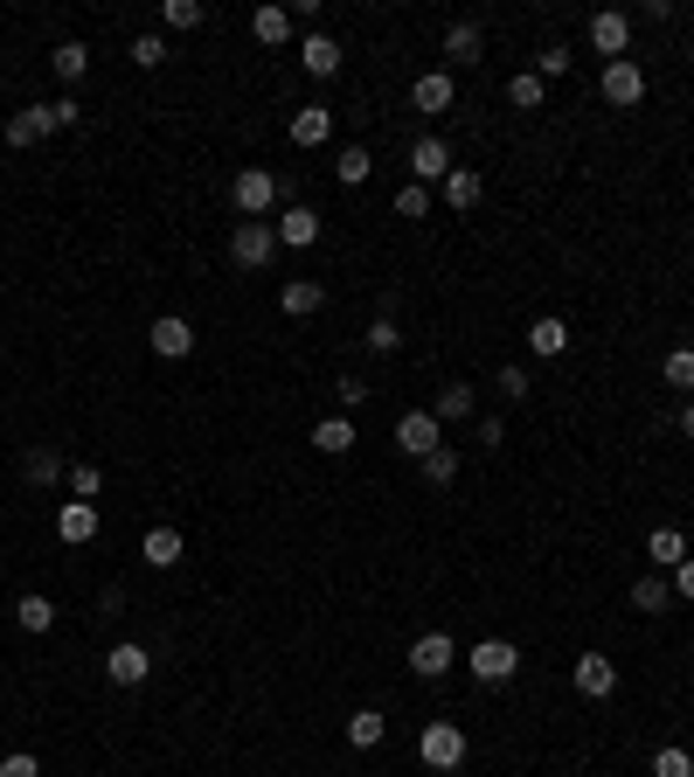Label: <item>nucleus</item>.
Wrapping results in <instances>:
<instances>
[{
	"mask_svg": "<svg viewBox=\"0 0 694 777\" xmlns=\"http://www.w3.org/2000/svg\"><path fill=\"white\" fill-rule=\"evenodd\" d=\"M229 201H237V222H265L278 209V174L271 167H237L229 180Z\"/></svg>",
	"mask_w": 694,
	"mask_h": 777,
	"instance_id": "f257e3e1",
	"label": "nucleus"
},
{
	"mask_svg": "<svg viewBox=\"0 0 694 777\" xmlns=\"http://www.w3.org/2000/svg\"><path fill=\"white\" fill-rule=\"evenodd\" d=\"M466 673L479 687H507L514 673H521V653H514V639H479L473 653H466Z\"/></svg>",
	"mask_w": 694,
	"mask_h": 777,
	"instance_id": "f03ea898",
	"label": "nucleus"
},
{
	"mask_svg": "<svg viewBox=\"0 0 694 777\" xmlns=\"http://www.w3.org/2000/svg\"><path fill=\"white\" fill-rule=\"evenodd\" d=\"M271 257H278V229L271 222H237L229 229V265L237 271H265Z\"/></svg>",
	"mask_w": 694,
	"mask_h": 777,
	"instance_id": "7ed1b4c3",
	"label": "nucleus"
},
{
	"mask_svg": "<svg viewBox=\"0 0 694 777\" xmlns=\"http://www.w3.org/2000/svg\"><path fill=\"white\" fill-rule=\"evenodd\" d=\"M466 729H458V722H431V729L417 736V757H424V770H458L466 764Z\"/></svg>",
	"mask_w": 694,
	"mask_h": 777,
	"instance_id": "20e7f679",
	"label": "nucleus"
},
{
	"mask_svg": "<svg viewBox=\"0 0 694 777\" xmlns=\"http://www.w3.org/2000/svg\"><path fill=\"white\" fill-rule=\"evenodd\" d=\"M438 445H445V424L431 417V410H403V417H396V452H403V458L424 465Z\"/></svg>",
	"mask_w": 694,
	"mask_h": 777,
	"instance_id": "39448f33",
	"label": "nucleus"
},
{
	"mask_svg": "<svg viewBox=\"0 0 694 777\" xmlns=\"http://www.w3.org/2000/svg\"><path fill=\"white\" fill-rule=\"evenodd\" d=\"M452 666H458V639L452 632H424L417 645H410V673H417V681H445Z\"/></svg>",
	"mask_w": 694,
	"mask_h": 777,
	"instance_id": "423d86ee",
	"label": "nucleus"
},
{
	"mask_svg": "<svg viewBox=\"0 0 694 777\" xmlns=\"http://www.w3.org/2000/svg\"><path fill=\"white\" fill-rule=\"evenodd\" d=\"M590 49H598L604 63H619L632 49V14L625 8H598V14H590Z\"/></svg>",
	"mask_w": 694,
	"mask_h": 777,
	"instance_id": "0eeeda50",
	"label": "nucleus"
},
{
	"mask_svg": "<svg viewBox=\"0 0 694 777\" xmlns=\"http://www.w3.org/2000/svg\"><path fill=\"white\" fill-rule=\"evenodd\" d=\"M598 91H604V97H611V105H619V112H632L639 97H646V70H639L632 56H619V63H604Z\"/></svg>",
	"mask_w": 694,
	"mask_h": 777,
	"instance_id": "6e6552de",
	"label": "nucleus"
},
{
	"mask_svg": "<svg viewBox=\"0 0 694 777\" xmlns=\"http://www.w3.org/2000/svg\"><path fill=\"white\" fill-rule=\"evenodd\" d=\"M146 673H153V653H146L139 639H118L112 653H105V681H112V687H139Z\"/></svg>",
	"mask_w": 694,
	"mask_h": 777,
	"instance_id": "1a4fd4ad",
	"label": "nucleus"
},
{
	"mask_svg": "<svg viewBox=\"0 0 694 777\" xmlns=\"http://www.w3.org/2000/svg\"><path fill=\"white\" fill-rule=\"evenodd\" d=\"M458 160H452V146L438 139V133H424L417 146H410V180H417V188H431V180H445Z\"/></svg>",
	"mask_w": 694,
	"mask_h": 777,
	"instance_id": "9d476101",
	"label": "nucleus"
},
{
	"mask_svg": "<svg viewBox=\"0 0 694 777\" xmlns=\"http://www.w3.org/2000/svg\"><path fill=\"white\" fill-rule=\"evenodd\" d=\"M146 341H153V354H160V361H188L195 354V327L182 313H160V320L146 327Z\"/></svg>",
	"mask_w": 694,
	"mask_h": 777,
	"instance_id": "9b49d317",
	"label": "nucleus"
},
{
	"mask_svg": "<svg viewBox=\"0 0 694 777\" xmlns=\"http://www.w3.org/2000/svg\"><path fill=\"white\" fill-rule=\"evenodd\" d=\"M320 305H327L320 278H286V284H278V313H286V320H313Z\"/></svg>",
	"mask_w": 694,
	"mask_h": 777,
	"instance_id": "f8f14e48",
	"label": "nucleus"
},
{
	"mask_svg": "<svg viewBox=\"0 0 694 777\" xmlns=\"http://www.w3.org/2000/svg\"><path fill=\"white\" fill-rule=\"evenodd\" d=\"M570 681H577V694H583V702H604V694L619 687V666H611L604 653H583V660L570 666Z\"/></svg>",
	"mask_w": 694,
	"mask_h": 777,
	"instance_id": "ddd939ff",
	"label": "nucleus"
},
{
	"mask_svg": "<svg viewBox=\"0 0 694 777\" xmlns=\"http://www.w3.org/2000/svg\"><path fill=\"white\" fill-rule=\"evenodd\" d=\"M271 229H278V244H286V250H313V244H320V209H305V201H292V209L278 216Z\"/></svg>",
	"mask_w": 694,
	"mask_h": 777,
	"instance_id": "4468645a",
	"label": "nucleus"
},
{
	"mask_svg": "<svg viewBox=\"0 0 694 777\" xmlns=\"http://www.w3.org/2000/svg\"><path fill=\"white\" fill-rule=\"evenodd\" d=\"M452 97H458V84H452V76H445V70H424V76H417V84H410V105H417L424 118H438V112H452Z\"/></svg>",
	"mask_w": 694,
	"mask_h": 777,
	"instance_id": "2eb2a0df",
	"label": "nucleus"
},
{
	"mask_svg": "<svg viewBox=\"0 0 694 777\" xmlns=\"http://www.w3.org/2000/svg\"><path fill=\"white\" fill-rule=\"evenodd\" d=\"M56 535L70 541V549L97 541V500H63V507H56Z\"/></svg>",
	"mask_w": 694,
	"mask_h": 777,
	"instance_id": "dca6fc26",
	"label": "nucleus"
},
{
	"mask_svg": "<svg viewBox=\"0 0 694 777\" xmlns=\"http://www.w3.org/2000/svg\"><path fill=\"white\" fill-rule=\"evenodd\" d=\"M438 195H445V209H452V216H466V209H479L486 180H479V167H452V174L438 180Z\"/></svg>",
	"mask_w": 694,
	"mask_h": 777,
	"instance_id": "f3484780",
	"label": "nucleus"
},
{
	"mask_svg": "<svg viewBox=\"0 0 694 777\" xmlns=\"http://www.w3.org/2000/svg\"><path fill=\"white\" fill-rule=\"evenodd\" d=\"M646 562L660 569V577H674V569L687 562V535H681V528H653V535H646Z\"/></svg>",
	"mask_w": 694,
	"mask_h": 777,
	"instance_id": "a211bd4d",
	"label": "nucleus"
},
{
	"mask_svg": "<svg viewBox=\"0 0 694 777\" xmlns=\"http://www.w3.org/2000/svg\"><path fill=\"white\" fill-rule=\"evenodd\" d=\"M139 556H146V569H182V528H146V541H139Z\"/></svg>",
	"mask_w": 694,
	"mask_h": 777,
	"instance_id": "6ab92c4d",
	"label": "nucleus"
},
{
	"mask_svg": "<svg viewBox=\"0 0 694 777\" xmlns=\"http://www.w3.org/2000/svg\"><path fill=\"white\" fill-rule=\"evenodd\" d=\"M299 70L305 76H341V42H333V35H305L299 42Z\"/></svg>",
	"mask_w": 694,
	"mask_h": 777,
	"instance_id": "aec40b11",
	"label": "nucleus"
},
{
	"mask_svg": "<svg viewBox=\"0 0 694 777\" xmlns=\"http://www.w3.org/2000/svg\"><path fill=\"white\" fill-rule=\"evenodd\" d=\"M21 479H29V486H56V479H70V465H63L56 445H29V458H21Z\"/></svg>",
	"mask_w": 694,
	"mask_h": 777,
	"instance_id": "412c9836",
	"label": "nucleus"
},
{
	"mask_svg": "<svg viewBox=\"0 0 694 777\" xmlns=\"http://www.w3.org/2000/svg\"><path fill=\"white\" fill-rule=\"evenodd\" d=\"M333 139V112L327 105H299L292 112V146H327Z\"/></svg>",
	"mask_w": 694,
	"mask_h": 777,
	"instance_id": "4be33fe9",
	"label": "nucleus"
},
{
	"mask_svg": "<svg viewBox=\"0 0 694 777\" xmlns=\"http://www.w3.org/2000/svg\"><path fill=\"white\" fill-rule=\"evenodd\" d=\"M445 56L452 63H479L486 56V29H479V21H452V29H445Z\"/></svg>",
	"mask_w": 694,
	"mask_h": 777,
	"instance_id": "5701e85b",
	"label": "nucleus"
},
{
	"mask_svg": "<svg viewBox=\"0 0 694 777\" xmlns=\"http://www.w3.org/2000/svg\"><path fill=\"white\" fill-rule=\"evenodd\" d=\"M528 348L542 354V361H556V354H570V320H556V313H542L528 327Z\"/></svg>",
	"mask_w": 694,
	"mask_h": 777,
	"instance_id": "b1692460",
	"label": "nucleus"
},
{
	"mask_svg": "<svg viewBox=\"0 0 694 777\" xmlns=\"http://www.w3.org/2000/svg\"><path fill=\"white\" fill-rule=\"evenodd\" d=\"M666 604H674V583L660 577V569H646V577L632 583V611H646V618H660Z\"/></svg>",
	"mask_w": 694,
	"mask_h": 777,
	"instance_id": "393cba45",
	"label": "nucleus"
},
{
	"mask_svg": "<svg viewBox=\"0 0 694 777\" xmlns=\"http://www.w3.org/2000/svg\"><path fill=\"white\" fill-rule=\"evenodd\" d=\"M473 403H479V396H473L466 382H445V388H438V403H431V417H438V424H466V417H473Z\"/></svg>",
	"mask_w": 694,
	"mask_h": 777,
	"instance_id": "a878e982",
	"label": "nucleus"
},
{
	"mask_svg": "<svg viewBox=\"0 0 694 777\" xmlns=\"http://www.w3.org/2000/svg\"><path fill=\"white\" fill-rule=\"evenodd\" d=\"M369 174H375V153H369V146H341L333 180H341V188H369Z\"/></svg>",
	"mask_w": 694,
	"mask_h": 777,
	"instance_id": "bb28decb",
	"label": "nucleus"
},
{
	"mask_svg": "<svg viewBox=\"0 0 694 777\" xmlns=\"http://www.w3.org/2000/svg\"><path fill=\"white\" fill-rule=\"evenodd\" d=\"M42 139H49V112H42V105H29V112L8 118V146H14V153H21V146H42Z\"/></svg>",
	"mask_w": 694,
	"mask_h": 777,
	"instance_id": "cd10ccee",
	"label": "nucleus"
},
{
	"mask_svg": "<svg viewBox=\"0 0 694 777\" xmlns=\"http://www.w3.org/2000/svg\"><path fill=\"white\" fill-rule=\"evenodd\" d=\"M542 97H549V84H542L535 70H514V76H507V105H514V112H542Z\"/></svg>",
	"mask_w": 694,
	"mask_h": 777,
	"instance_id": "c85d7f7f",
	"label": "nucleus"
},
{
	"mask_svg": "<svg viewBox=\"0 0 694 777\" xmlns=\"http://www.w3.org/2000/svg\"><path fill=\"white\" fill-rule=\"evenodd\" d=\"M313 445H320L327 458L354 452V445H362V437H354V417H327V424H313Z\"/></svg>",
	"mask_w": 694,
	"mask_h": 777,
	"instance_id": "c756f323",
	"label": "nucleus"
},
{
	"mask_svg": "<svg viewBox=\"0 0 694 777\" xmlns=\"http://www.w3.org/2000/svg\"><path fill=\"white\" fill-rule=\"evenodd\" d=\"M250 35L265 42V49H278V42H292V14L286 8H257L250 14Z\"/></svg>",
	"mask_w": 694,
	"mask_h": 777,
	"instance_id": "7c9ffc66",
	"label": "nucleus"
},
{
	"mask_svg": "<svg viewBox=\"0 0 694 777\" xmlns=\"http://www.w3.org/2000/svg\"><path fill=\"white\" fill-rule=\"evenodd\" d=\"M14 625L21 632H49V625H56V604H49L42 590H29V598H14Z\"/></svg>",
	"mask_w": 694,
	"mask_h": 777,
	"instance_id": "2f4dec72",
	"label": "nucleus"
},
{
	"mask_svg": "<svg viewBox=\"0 0 694 777\" xmlns=\"http://www.w3.org/2000/svg\"><path fill=\"white\" fill-rule=\"evenodd\" d=\"M49 70H56L63 84H76V76L91 70V49L84 42H56V49H49Z\"/></svg>",
	"mask_w": 694,
	"mask_h": 777,
	"instance_id": "473e14b6",
	"label": "nucleus"
},
{
	"mask_svg": "<svg viewBox=\"0 0 694 777\" xmlns=\"http://www.w3.org/2000/svg\"><path fill=\"white\" fill-rule=\"evenodd\" d=\"M382 736H390V722H382L375 708H354V715H348V743H354V749H375Z\"/></svg>",
	"mask_w": 694,
	"mask_h": 777,
	"instance_id": "72a5a7b5",
	"label": "nucleus"
},
{
	"mask_svg": "<svg viewBox=\"0 0 694 777\" xmlns=\"http://www.w3.org/2000/svg\"><path fill=\"white\" fill-rule=\"evenodd\" d=\"M201 21H209V8H201V0H167V8H160V29H201Z\"/></svg>",
	"mask_w": 694,
	"mask_h": 777,
	"instance_id": "f704fd0d",
	"label": "nucleus"
},
{
	"mask_svg": "<svg viewBox=\"0 0 694 777\" xmlns=\"http://www.w3.org/2000/svg\"><path fill=\"white\" fill-rule=\"evenodd\" d=\"M396 348H403L396 313H375V320H369V354H396Z\"/></svg>",
	"mask_w": 694,
	"mask_h": 777,
	"instance_id": "c9c22d12",
	"label": "nucleus"
},
{
	"mask_svg": "<svg viewBox=\"0 0 694 777\" xmlns=\"http://www.w3.org/2000/svg\"><path fill=\"white\" fill-rule=\"evenodd\" d=\"M396 216H403V222H424V216H431V188L403 180V188H396Z\"/></svg>",
	"mask_w": 694,
	"mask_h": 777,
	"instance_id": "e433bc0d",
	"label": "nucleus"
},
{
	"mask_svg": "<svg viewBox=\"0 0 694 777\" xmlns=\"http://www.w3.org/2000/svg\"><path fill=\"white\" fill-rule=\"evenodd\" d=\"M424 479H431V486H452V479H458V445H438V452H431V458H424Z\"/></svg>",
	"mask_w": 694,
	"mask_h": 777,
	"instance_id": "4c0bfd02",
	"label": "nucleus"
},
{
	"mask_svg": "<svg viewBox=\"0 0 694 777\" xmlns=\"http://www.w3.org/2000/svg\"><path fill=\"white\" fill-rule=\"evenodd\" d=\"M660 375H666V388H694V348H674L660 361Z\"/></svg>",
	"mask_w": 694,
	"mask_h": 777,
	"instance_id": "58836bf2",
	"label": "nucleus"
},
{
	"mask_svg": "<svg viewBox=\"0 0 694 777\" xmlns=\"http://www.w3.org/2000/svg\"><path fill=\"white\" fill-rule=\"evenodd\" d=\"M653 777H694V757L681 743H666V749H653Z\"/></svg>",
	"mask_w": 694,
	"mask_h": 777,
	"instance_id": "ea45409f",
	"label": "nucleus"
},
{
	"mask_svg": "<svg viewBox=\"0 0 694 777\" xmlns=\"http://www.w3.org/2000/svg\"><path fill=\"white\" fill-rule=\"evenodd\" d=\"M105 494V473L97 465H70V500H97Z\"/></svg>",
	"mask_w": 694,
	"mask_h": 777,
	"instance_id": "a19ab883",
	"label": "nucleus"
},
{
	"mask_svg": "<svg viewBox=\"0 0 694 777\" xmlns=\"http://www.w3.org/2000/svg\"><path fill=\"white\" fill-rule=\"evenodd\" d=\"M535 76H542V84H556V76H570V49H562V42H549L542 56H535Z\"/></svg>",
	"mask_w": 694,
	"mask_h": 777,
	"instance_id": "79ce46f5",
	"label": "nucleus"
},
{
	"mask_svg": "<svg viewBox=\"0 0 694 777\" xmlns=\"http://www.w3.org/2000/svg\"><path fill=\"white\" fill-rule=\"evenodd\" d=\"M133 63L139 70H160L167 63V35H133Z\"/></svg>",
	"mask_w": 694,
	"mask_h": 777,
	"instance_id": "37998d69",
	"label": "nucleus"
},
{
	"mask_svg": "<svg viewBox=\"0 0 694 777\" xmlns=\"http://www.w3.org/2000/svg\"><path fill=\"white\" fill-rule=\"evenodd\" d=\"M42 112H49V133H70V125L84 118V105H76V97H49Z\"/></svg>",
	"mask_w": 694,
	"mask_h": 777,
	"instance_id": "c03bdc74",
	"label": "nucleus"
},
{
	"mask_svg": "<svg viewBox=\"0 0 694 777\" xmlns=\"http://www.w3.org/2000/svg\"><path fill=\"white\" fill-rule=\"evenodd\" d=\"M494 388H500L507 403H521V396H528V375H521V369H514V361H507V369L494 375Z\"/></svg>",
	"mask_w": 694,
	"mask_h": 777,
	"instance_id": "a18cd8bd",
	"label": "nucleus"
},
{
	"mask_svg": "<svg viewBox=\"0 0 694 777\" xmlns=\"http://www.w3.org/2000/svg\"><path fill=\"white\" fill-rule=\"evenodd\" d=\"M0 777H42V764L29 757V749H8V757H0Z\"/></svg>",
	"mask_w": 694,
	"mask_h": 777,
	"instance_id": "49530a36",
	"label": "nucleus"
},
{
	"mask_svg": "<svg viewBox=\"0 0 694 777\" xmlns=\"http://www.w3.org/2000/svg\"><path fill=\"white\" fill-rule=\"evenodd\" d=\"M666 583H674V598H687V604H694V556H687V562H681V569H674V577H666Z\"/></svg>",
	"mask_w": 694,
	"mask_h": 777,
	"instance_id": "de8ad7c7",
	"label": "nucleus"
},
{
	"mask_svg": "<svg viewBox=\"0 0 694 777\" xmlns=\"http://www.w3.org/2000/svg\"><path fill=\"white\" fill-rule=\"evenodd\" d=\"M341 403H348V410L369 403V382H362V375H341Z\"/></svg>",
	"mask_w": 694,
	"mask_h": 777,
	"instance_id": "09e8293b",
	"label": "nucleus"
},
{
	"mask_svg": "<svg viewBox=\"0 0 694 777\" xmlns=\"http://www.w3.org/2000/svg\"><path fill=\"white\" fill-rule=\"evenodd\" d=\"M681 437L694 445V403H681Z\"/></svg>",
	"mask_w": 694,
	"mask_h": 777,
	"instance_id": "8fccbe9b",
	"label": "nucleus"
}]
</instances>
